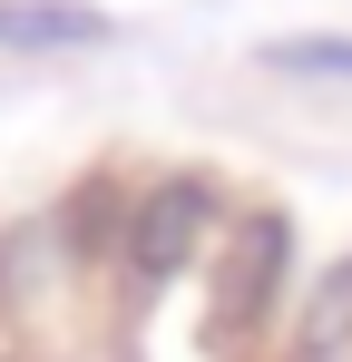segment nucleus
Wrapping results in <instances>:
<instances>
[{
    "label": "nucleus",
    "instance_id": "obj_1",
    "mask_svg": "<svg viewBox=\"0 0 352 362\" xmlns=\"http://www.w3.org/2000/svg\"><path fill=\"white\" fill-rule=\"evenodd\" d=\"M206 186L186 177V186H157L147 196V216H137V274H176L186 264V245H196V226H206Z\"/></svg>",
    "mask_w": 352,
    "mask_h": 362
},
{
    "label": "nucleus",
    "instance_id": "obj_2",
    "mask_svg": "<svg viewBox=\"0 0 352 362\" xmlns=\"http://www.w3.org/2000/svg\"><path fill=\"white\" fill-rule=\"evenodd\" d=\"M88 40H108V20L78 0H0V49H88Z\"/></svg>",
    "mask_w": 352,
    "mask_h": 362
},
{
    "label": "nucleus",
    "instance_id": "obj_3",
    "mask_svg": "<svg viewBox=\"0 0 352 362\" xmlns=\"http://www.w3.org/2000/svg\"><path fill=\"white\" fill-rule=\"evenodd\" d=\"M274 264H284V226H274V216H254L245 245H235V274H225V323H254V313H264Z\"/></svg>",
    "mask_w": 352,
    "mask_h": 362
},
{
    "label": "nucleus",
    "instance_id": "obj_4",
    "mask_svg": "<svg viewBox=\"0 0 352 362\" xmlns=\"http://www.w3.org/2000/svg\"><path fill=\"white\" fill-rule=\"evenodd\" d=\"M352 343V255L323 274V294H313V313H303V353L323 362V353H343Z\"/></svg>",
    "mask_w": 352,
    "mask_h": 362
},
{
    "label": "nucleus",
    "instance_id": "obj_5",
    "mask_svg": "<svg viewBox=\"0 0 352 362\" xmlns=\"http://www.w3.org/2000/svg\"><path fill=\"white\" fill-rule=\"evenodd\" d=\"M264 69H293V78H352V40H274Z\"/></svg>",
    "mask_w": 352,
    "mask_h": 362
}]
</instances>
